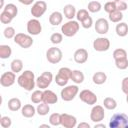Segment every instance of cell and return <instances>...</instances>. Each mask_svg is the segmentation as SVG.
I'll return each mask as SVG.
<instances>
[{"label":"cell","instance_id":"7","mask_svg":"<svg viewBox=\"0 0 128 128\" xmlns=\"http://www.w3.org/2000/svg\"><path fill=\"white\" fill-rule=\"evenodd\" d=\"M52 81H53V74L51 72H49V71H45L39 77H37V79H36V86L39 89L44 90V89H47L50 86Z\"/></svg>","mask_w":128,"mask_h":128},{"label":"cell","instance_id":"50","mask_svg":"<svg viewBox=\"0 0 128 128\" xmlns=\"http://www.w3.org/2000/svg\"><path fill=\"white\" fill-rule=\"evenodd\" d=\"M40 127H48V128H49V127H50V125H48V124H41V125H40Z\"/></svg>","mask_w":128,"mask_h":128},{"label":"cell","instance_id":"3","mask_svg":"<svg viewBox=\"0 0 128 128\" xmlns=\"http://www.w3.org/2000/svg\"><path fill=\"white\" fill-rule=\"evenodd\" d=\"M80 24L76 20H68L61 26V32L66 37H72L79 31Z\"/></svg>","mask_w":128,"mask_h":128},{"label":"cell","instance_id":"30","mask_svg":"<svg viewBox=\"0 0 128 128\" xmlns=\"http://www.w3.org/2000/svg\"><path fill=\"white\" fill-rule=\"evenodd\" d=\"M101 9H102V5H101V3L99 1L93 0V1H90L88 3V5H87V10L89 12H91V13H97Z\"/></svg>","mask_w":128,"mask_h":128},{"label":"cell","instance_id":"52","mask_svg":"<svg viewBox=\"0 0 128 128\" xmlns=\"http://www.w3.org/2000/svg\"><path fill=\"white\" fill-rule=\"evenodd\" d=\"M111 1H118V0H111Z\"/></svg>","mask_w":128,"mask_h":128},{"label":"cell","instance_id":"20","mask_svg":"<svg viewBox=\"0 0 128 128\" xmlns=\"http://www.w3.org/2000/svg\"><path fill=\"white\" fill-rule=\"evenodd\" d=\"M36 113V108L32 104H25L21 108V114L25 118H32Z\"/></svg>","mask_w":128,"mask_h":128},{"label":"cell","instance_id":"44","mask_svg":"<svg viewBox=\"0 0 128 128\" xmlns=\"http://www.w3.org/2000/svg\"><path fill=\"white\" fill-rule=\"evenodd\" d=\"M115 2H116V8H117V10L123 12V11H125L127 9V3L125 1L118 0V1H115Z\"/></svg>","mask_w":128,"mask_h":128},{"label":"cell","instance_id":"25","mask_svg":"<svg viewBox=\"0 0 128 128\" xmlns=\"http://www.w3.org/2000/svg\"><path fill=\"white\" fill-rule=\"evenodd\" d=\"M116 34L119 37H125L128 34V25L125 22H119L115 27Z\"/></svg>","mask_w":128,"mask_h":128},{"label":"cell","instance_id":"6","mask_svg":"<svg viewBox=\"0 0 128 128\" xmlns=\"http://www.w3.org/2000/svg\"><path fill=\"white\" fill-rule=\"evenodd\" d=\"M13 39H14L15 44L19 45L21 48H24V49L30 48L33 45V39H32L30 34L17 33Z\"/></svg>","mask_w":128,"mask_h":128},{"label":"cell","instance_id":"28","mask_svg":"<svg viewBox=\"0 0 128 128\" xmlns=\"http://www.w3.org/2000/svg\"><path fill=\"white\" fill-rule=\"evenodd\" d=\"M12 54V49L9 45H0V58L1 59H8Z\"/></svg>","mask_w":128,"mask_h":128},{"label":"cell","instance_id":"42","mask_svg":"<svg viewBox=\"0 0 128 128\" xmlns=\"http://www.w3.org/2000/svg\"><path fill=\"white\" fill-rule=\"evenodd\" d=\"M0 125L2 128H9L12 125V120L8 116H2L0 118Z\"/></svg>","mask_w":128,"mask_h":128},{"label":"cell","instance_id":"34","mask_svg":"<svg viewBox=\"0 0 128 128\" xmlns=\"http://www.w3.org/2000/svg\"><path fill=\"white\" fill-rule=\"evenodd\" d=\"M49 123L51 126H59L61 125V114L60 113H52L49 116Z\"/></svg>","mask_w":128,"mask_h":128},{"label":"cell","instance_id":"38","mask_svg":"<svg viewBox=\"0 0 128 128\" xmlns=\"http://www.w3.org/2000/svg\"><path fill=\"white\" fill-rule=\"evenodd\" d=\"M16 34H17V33H16L15 29H14L13 27H11V26L6 27V28L4 29V31H3V35H4V37L7 38V39H12V38H14Z\"/></svg>","mask_w":128,"mask_h":128},{"label":"cell","instance_id":"51","mask_svg":"<svg viewBox=\"0 0 128 128\" xmlns=\"http://www.w3.org/2000/svg\"><path fill=\"white\" fill-rule=\"evenodd\" d=\"M126 102H127V103H128V93H127V94H126Z\"/></svg>","mask_w":128,"mask_h":128},{"label":"cell","instance_id":"37","mask_svg":"<svg viewBox=\"0 0 128 128\" xmlns=\"http://www.w3.org/2000/svg\"><path fill=\"white\" fill-rule=\"evenodd\" d=\"M126 57H127V52L123 48H117L113 52V58H114V60L121 59V58H126Z\"/></svg>","mask_w":128,"mask_h":128},{"label":"cell","instance_id":"11","mask_svg":"<svg viewBox=\"0 0 128 128\" xmlns=\"http://www.w3.org/2000/svg\"><path fill=\"white\" fill-rule=\"evenodd\" d=\"M27 32L28 34L32 35V36H36V35H39L42 31V25H41V22L38 20V18H33V19H30L28 22H27Z\"/></svg>","mask_w":128,"mask_h":128},{"label":"cell","instance_id":"24","mask_svg":"<svg viewBox=\"0 0 128 128\" xmlns=\"http://www.w3.org/2000/svg\"><path fill=\"white\" fill-rule=\"evenodd\" d=\"M84 74L81 70H72L71 76H70V80H72L75 84H81L84 81Z\"/></svg>","mask_w":128,"mask_h":128},{"label":"cell","instance_id":"31","mask_svg":"<svg viewBox=\"0 0 128 128\" xmlns=\"http://www.w3.org/2000/svg\"><path fill=\"white\" fill-rule=\"evenodd\" d=\"M32 103L34 104H39L43 101V91L40 89V90H35L32 92L31 94V97H30Z\"/></svg>","mask_w":128,"mask_h":128},{"label":"cell","instance_id":"47","mask_svg":"<svg viewBox=\"0 0 128 128\" xmlns=\"http://www.w3.org/2000/svg\"><path fill=\"white\" fill-rule=\"evenodd\" d=\"M77 127H78V128H90L91 126H90V124H88V123H86V122H81L80 124L77 125Z\"/></svg>","mask_w":128,"mask_h":128},{"label":"cell","instance_id":"13","mask_svg":"<svg viewBox=\"0 0 128 128\" xmlns=\"http://www.w3.org/2000/svg\"><path fill=\"white\" fill-rule=\"evenodd\" d=\"M93 48L98 52H105L110 48V40L106 37H98L93 41Z\"/></svg>","mask_w":128,"mask_h":128},{"label":"cell","instance_id":"17","mask_svg":"<svg viewBox=\"0 0 128 128\" xmlns=\"http://www.w3.org/2000/svg\"><path fill=\"white\" fill-rule=\"evenodd\" d=\"M74 61L78 64H84L88 60V51L85 48H79L74 52Z\"/></svg>","mask_w":128,"mask_h":128},{"label":"cell","instance_id":"49","mask_svg":"<svg viewBox=\"0 0 128 128\" xmlns=\"http://www.w3.org/2000/svg\"><path fill=\"white\" fill-rule=\"evenodd\" d=\"M5 6H4V0H0V8H4Z\"/></svg>","mask_w":128,"mask_h":128},{"label":"cell","instance_id":"40","mask_svg":"<svg viewBox=\"0 0 128 128\" xmlns=\"http://www.w3.org/2000/svg\"><path fill=\"white\" fill-rule=\"evenodd\" d=\"M115 10H117V8H116V2L115 1H108V2H106L104 4V11L107 12L108 14L111 13V12H113V11H115Z\"/></svg>","mask_w":128,"mask_h":128},{"label":"cell","instance_id":"32","mask_svg":"<svg viewBox=\"0 0 128 128\" xmlns=\"http://www.w3.org/2000/svg\"><path fill=\"white\" fill-rule=\"evenodd\" d=\"M109 20L113 23H119L121 22V20L123 19V13L119 10H115L111 13H109V16H108Z\"/></svg>","mask_w":128,"mask_h":128},{"label":"cell","instance_id":"23","mask_svg":"<svg viewBox=\"0 0 128 128\" xmlns=\"http://www.w3.org/2000/svg\"><path fill=\"white\" fill-rule=\"evenodd\" d=\"M7 105H8V109H9L10 111H13V112L18 111V110H21V108H22L21 100H20L19 98H16V97L9 99Z\"/></svg>","mask_w":128,"mask_h":128},{"label":"cell","instance_id":"53","mask_svg":"<svg viewBox=\"0 0 128 128\" xmlns=\"http://www.w3.org/2000/svg\"><path fill=\"white\" fill-rule=\"evenodd\" d=\"M109 1H111V0H109Z\"/></svg>","mask_w":128,"mask_h":128},{"label":"cell","instance_id":"5","mask_svg":"<svg viewBox=\"0 0 128 128\" xmlns=\"http://www.w3.org/2000/svg\"><path fill=\"white\" fill-rule=\"evenodd\" d=\"M78 93H79V88L77 85H68L62 88L60 92V96L63 101L69 102V101H72L77 96Z\"/></svg>","mask_w":128,"mask_h":128},{"label":"cell","instance_id":"27","mask_svg":"<svg viewBox=\"0 0 128 128\" xmlns=\"http://www.w3.org/2000/svg\"><path fill=\"white\" fill-rule=\"evenodd\" d=\"M10 68L11 71H13L14 73H19L22 71L23 69V62L21 59H14L12 60V62L10 63Z\"/></svg>","mask_w":128,"mask_h":128},{"label":"cell","instance_id":"14","mask_svg":"<svg viewBox=\"0 0 128 128\" xmlns=\"http://www.w3.org/2000/svg\"><path fill=\"white\" fill-rule=\"evenodd\" d=\"M16 81V73L13 71L4 72L0 77V84L3 87H10Z\"/></svg>","mask_w":128,"mask_h":128},{"label":"cell","instance_id":"9","mask_svg":"<svg viewBox=\"0 0 128 128\" xmlns=\"http://www.w3.org/2000/svg\"><path fill=\"white\" fill-rule=\"evenodd\" d=\"M47 10V4L43 0H38L33 3L32 8H31V15L34 18H40L41 16L44 15V13Z\"/></svg>","mask_w":128,"mask_h":128},{"label":"cell","instance_id":"41","mask_svg":"<svg viewBox=\"0 0 128 128\" xmlns=\"http://www.w3.org/2000/svg\"><path fill=\"white\" fill-rule=\"evenodd\" d=\"M88 16H90L89 15V11L87 10V9H80V10H78L77 11V13H76V19H77V21H79V22H81L82 20H84L86 17H88Z\"/></svg>","mask_w":128,"mask_h":128},{"label":"cell","instance_id":"29","mask_svg":"<svg viewBox=\"0 0 128 128\" xmlns=\"http://www.w3.org/2000/svg\"><path fill=\"white\" fill-rule=\"evenodd\" d=\"M103 106H104V108H106L107 110H114V109H116V107H117V102H116V100H115L114 98H112V97H106V98H104V100H103Z\"/></svg>","mask_w":128,"mask_h":128},{"label":"cell","instance_id":"35","mask_svg":"<svg viewBox=\"0 0 128 128\" xmlns=\"http://www.w3.org/2000/svg\"><path fill=\"white\" fill-rule=\"evenodd\" d=\"M115 66L120 70H125L128 68V58H121L115 60Z\"/></svg>","mask_w":128,"mask_h":128},{"label":"cell","instance_id":"33","mask_svg":"<svg viewBox=\"0 0 128 128\" xmlns=\"http://www.w3.org/2000/svg\"><path fill=\"white\" fill-rule=\"evenodd\" d=\"M3 11L9 13L13 18H15V17L17 16V14H18V8H17V6H16L15 4H13V3H8V4H6L5 7L3 8Z\"/></svg>","mask_w":128,"mask_h":128},{"label":"cell","instance_id":"1","mask_svg":"<svg viewBox=\"0 0 128 128\" xmlns=\"http://www.w3.org/2000/svg\"><path fill=\"white\" fill-rule=\"evenodd\" d=\"M18 85L23 88L26 91H32L36 86V79L34 72L31 70H25L23 71L17 78Z\"/></svg>","mask_w":128,"mask_h":128},{"label":"cell","instance_id":"36","mask_svg":"<svg viewBox=\"0 0 128 128\" xmlns=\"http://www.w3.org/2000/svg\"><path fill=\"white\" fill-rule=\"evenodd\" d=\"M63 40V34L62 33H58V32H55L53 34H51L50 36V41L52 44L54 45H57V44H60Z\"/></svg>","mask_w":128,"mask_h":128},{"label":"cell","instance_id":"22","mask_svg":"<svg viewBox=\"0 0 128 128\" xmlns=\"http://www.w3.org/2000/svg\"><path fill=\"white\" fill-rule=\"evenodd\" d=\"M106 80H107V75L102 71L95 72L92 76V81L96 85H102L106 82Z\"/></svg>","mask_w":128,"mask_h":128},{"label":"cell","instance_id":"39","mask_svg":"<svg viewBox=\"0 0 128 128\" xmlns=\"http://www.w3.org/2000/svg\"><path fill=\"white\" fill-rule=\"evenodd\" d=\"M12 20H13V17L9 13H7L5 11L1 12V14H0V21H1L2 24H9V23H11Z\"/></svg>","mask_w":128,"mask_h":128},{"label":"cell","instance_id":"8","mask_svg":"<svg viewBox=\"0 0 128 128\" xmlns=\"http://www.w3.org/2000/svg\"><path fill=\"white\" fill-rule=\"evenodd\" d=\"M62 51L57 47H50L46 51V59L51 64H57L62 60Z\"/></svg>","mask_w":128,"mask_h":128},{"label":"cell","instance_id":"46","mask_svg":"<svg viewBox=\"0 0 128 128\" xmlns=\"http://www.w3.org/2000/svg\"><path fill=\"white\" fill-rule=\"evenodd\" d=\"M21 4H23V5H26V6H28V5H31L33 2H34V0H18Z\"/></svg>","mask_w":128,"mask_h":128},{"label":"cell","instance_id":"48","mask_svg":"<svg viewBox=\"0 0 128 128\" xmlns=\"http://www.w3.org/2000/svg\"><path fill=\"white\" fill-rule=\"evenodd\" d=\"M94 128H106V126L104 125V124H102V123H95V125H94Z\"/></svg>","mask_w":128,"mask_h":128},{"label":"cell","instance_id":"21","mask_svg":"<svg viewBox=\"0 0 128 128\" xmlns=\"http://www.w3.org/2000/svg\"><path fill=\"white\" fill-rule=\"evenodd\" d=\"M63 21V14L59 11H54L49 16V23L52 26H58Z\"/></svg>","mask_w":128,"mask_h":128},{"label":"cell","instance_id":"2","mask_svg":"<svg viewBox=\"0 0 128 128\" xmlns=\"http://www.w3.org/2000/svg\"><path fill=\"white\" fill-rule=\"evenodd\" d=\"M110 128H128V115L125 113H115L109 121Z\"/></svg>","mask_w":128,"mask_h":128},{"label":"cell","instance_id":"19","mask_svg":"<svg viewBox=\"0 0 128 128\" xmlns=\"http://www.w3.org/2000/svg\"><path fill=\"white\" fill-rule=\"evenodd\" d=\"M76 13H77L76 8L72 4H66L63 7V15L68 20H73V18L76 17Z\"/></svg>","mask_w":128,"mask_h":128},{"label":"cell","instance_id":"18","mask_svg":"<svg viewBox=\"0 0 128 128\" xmlns=\"http://www.w3.org/2000/svg\"><path fill=\"white\" fill-rule=\"evenodd\" d=\"M58 101V96L56 95L55 92L49 89H44L43 90V102L48 103V104H55Z\"/></svg>","mask_w":128,"mask_h":128},{"label":"cell","instance_id":"10","mask_svg":"<svg viewBox=\"0 0 128 128\" xmlns=\"http://www.w3.org/2000/svg\"><path fill=\"white\" fill-rule=\"evenodd\" d=\"M79 98L82 102H84L85 104H88V105H95L98 100L96 94L89 89H84V90L80 91Z\"/></svg>","mask_w":128,"mask_h":128},{"label":"cell","instance_id":"16","mask_svg":"<svg viewBox=\"0 0 128 128\" xmlns=\"http://www.w3.org/2000/svg\"><path fill=\"white\" fill-rule=\"evenodd\" d=\"M94 28L95 31L100 34V35H105L108 33L109 31V23L108 20L105 18H99L96 20L95 24H94Z\"/></svg>","mask_w":128,"mask_h":128},{"label":"cell","instance_id":"15","mask_svg":"<svg viewBox=\"0 0 128 128\" xmlns=\"http://www.w3.org/2000/svg\"><path fill=\"white\" fill-rule=\"evenodd\" d=\"M61 126L64 128H74L77 126V119L75 116L68 114V113H62L61 114Z\"/></svg>","mask_w":128,"mask_h":128},{"label":"cell","instance_id":"45","mask_svg":"<svg viewBox=\"0 0 128 128\" xmlns=\"http://www.w3.org/2000/svg\"><path fill=\"white\" fill-rule=\"evenodd\" d=\"M121 89L125 94L128 93V77L123 78V80L121 82Z\"/></svg>","mask_w":128,"mask_h":128},{"label":"cell","instance_id":"12","mask_svg":"<svg viewBox=\"0 0 128 128\" xmlns=\"http://www.w3.org/2000/svg\"><path fill=\"white\" fill-rule=\"evenodd\" d=\"M105 117L104 106L101 105H94L90 112V120L94 123L101 122Z\"/></svg>","mask_w":128,"mask_h":128},{"label":"cell","instance_id":"43","mask_svg":"<svg viewBox=\"0 0 128 128\" xmlns=\"http://www.w3.org/2000/svg\"><path fill=\"white\" fill-rule=\"evenodd\" d=\"M80 23H81V26H82L83 28H85V29H89V28H91L92 25H93L92 17H91V16H88V17H86L84 20H82Z\"/></svg>","mask_w":128,"mask_h":128},{"label":"cell","instance_id":"26","mask_svg":"<svg viewBox=\"0 0 128 128\" xmlns=\"http://www.w3.org/2000/svg\"><path fill=\"white\" fill-rule=\"evenodd\" d=\"M49 111H50V107H49V104L48 103H45V102H41V103H39L38 105H37V107H36V112H37V114L38 115H40V116H45V115H47L48 113H49Z\"/></svg>","mask_w":128,"mask_h":128},{"label":"cell","instance_id":"4","mask_svg":"<svg viewBox=\"0 0 128 128\" xmlns=\"http://www.w3.org/2000/svg\"><path fill=\"white\" fill-rule=\"evenodd\" d=\"M71 73H72V70L68 67H62L58 70V73L56 74L55 78H54V81L56 82V84L58 86H61V87H64L67 85L68 81L70 80V76H71Z\"/></svg>","mask_w":128,"mask_h":128}]
</instances>
